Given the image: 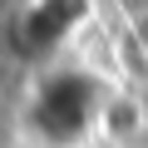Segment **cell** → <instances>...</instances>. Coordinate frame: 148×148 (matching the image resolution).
Listing matches in <instances>:
<instances>
[{
	"label": "cell",
	"instance_id": "obj_1",
	"mask_svg": "<svg viewBox=\"0 0 148 148\" xmlns=\"http://www.w3.org/2000/svg\"><path fill=\"white\" fill-rule=\"evenodd\" d=\"M104 99H109V89L94 79L89 69H74V64L69 69H49L45 79L30 89L25 123H30V133L45 148H74V143H84L99 128Z\"/></svg>",
	"mask_w": 148,
	"mask_h": 148
},
{
	"label": "cell",
	"instance_id": "obj_2",
	"mask_svg": "<svg viewBox=\"0 0 148 148\" xmlns=\"http://www.w3.org/2000/svg\"><path fill=\"white\" fill-rule=\"evenodd\" d=\"M89 15V0H25L15 10V25H20V49L25 54H49L59 49L74 30L84 25Z\"/></svg>",
	"mask_w": 148,
	"mask_h": 148
},
{
	"label": "cell",
	"instance_id": "obj_3",
	"mask_svg": "<svg viewBox=\"0 0 148 148\" xmlns=\"http://www.w3.org/2000/svg\"><path fill=\"white\" fill-rule=\"evenodd\" d=\"M99 128H104L119 148H133V143H143V133H148V114H143V104H138L133 94L109 89L104 114H99Z\"/></svg>",
	"mask_w": 148,
	"mask_h": 148
},
{
	"label": "cell",
	"instance_id": "obj_4",
	"mask_svg": "<svg viewBox=\"0 0 148 148\" xmlns=\"http://www.w3.org/2000/svg\"><path fill=\"white\" fill-rule=\"evenodd\" d=\"M20 5H25V0H0V15H15Z\"/></svg>",
	"mask_w": 148,
	"mask_h": 148
}]
</instances>
